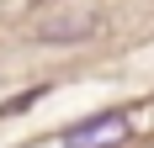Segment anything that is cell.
I'll list each match as a JSON object with an SVG mask.
<instances>
[{"mask_svg": "<svg viewBox=\"0 0 154 148\" xmlns=\"http://www.w3.org/2000/svg\"><path fill=\"white\" fill-rule=\"evenodd\" d=\"M128 127H133V117H128L122 106H117V111H101V117H85V122H75V127L64 132V148H106V143H117Z\"/></svg>", "mask_w": 154, "mask_h": 148, "instance_id": "1", "label": "cell"}, {"mask_svg": "<svg viewBox=\"0 0 154 148\" xmlns=\"http://www.w3.org/2000/svg\"><path fill=\"white\" fill-rule=\"evenodd\" d=\"M96 32H101V11L75 5V11H53V16H43L37 37H43V43H85V37H96Z\"/></svg>", "mask_w": 154, "mask_h": 148, "instance_id": "2", "label": "cell"}]
</instances>
